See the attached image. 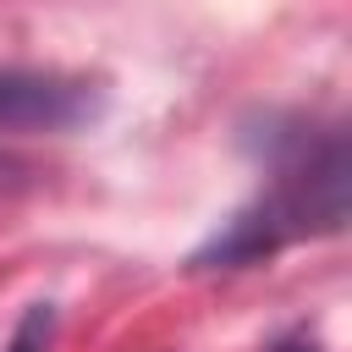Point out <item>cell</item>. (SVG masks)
Listing matches in <instances>:
<instances>
[{
    "instance_id": "obj_2",
    "label": "cell",
    "mask_w": 352,
    "mask_h": 352,
    "mask_svg": "<svg viewBox=\"0 0 352 352\" xmlns=\"http://www.w3.org/2000/svg\"><path fill=\"white\" fill-rule=\"evenodd\" d=\"M280 242H286V226H280V214H275L270 198H264V204L242 209L236 220H226V231H220L192 264H204V270H236V264H253V258L275 253Z\"/></svg>"
},
{
    "instance_id": "obj_3",
    "label": "cell",
    "mask_w": 352,
    "mask_h": 352,
    "mask_svg": "<svg viewBox=\"0 0 352 352\" xmlns=\"http://www.w3.org/2000/svg\"><path fill=\"white\" fill-rule=\"evenodd\" d=\"M50 336H55V308H50V302H33V308L16 319L6 352H50Z\"/></svg>"
},
{
    "instance_id": "obj_4",
    "label": "cell",
    "mask_w": 352,
    "mask_h": 352,
    "mask_svg": "<svg viewBox=\"0 0 352 352\" xmlns=\"http://www.w3.org/2000/svg\"><path fill=\"white\" fill-rule=\"evenodd\" d=\"M275 352H314V346H302V341H286V346H275Z\"/></svg>"
},
{
    "instance_id": "obj_1",
    "label": "cell",
    "mask_w": 352,
    "mask_h": 352,
    "mask_svg": "<svg viewBox=\"0 0 352 352\" xmlns=\"http://www.w3.org/2000/svg\"><path fill=\"white\" fill-rule=\"evenodd\" d=\"M94 110L99 99H94V82L82 77L0 66V126L6 132H72L94 121Z\"/></svg>"
}]
</instances>
